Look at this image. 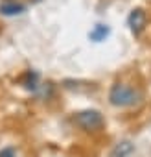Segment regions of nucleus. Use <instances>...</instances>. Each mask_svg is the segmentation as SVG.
<instances>
[{"mask_svg":"<svg viewBox=\"0 0 151 157\" xmlns=\"http://www.w3.org/2000/svg\"><path fill=\"white\" fill-rule=\"evenodd\" d=\"M31 4H39V2H42V0H30Z\"/></svg>","mask_w":151,"mask_h":157,"instance_id":"obj_9","label":"nucleus"},{"mask_svg":"<svg viewBox=\"0 0 151 157\" xmlns=\"http://www.w3.org/2000/svg\"><path fill=\"white\" fill-rule=\"evenodd\" d=\"M133 151V144L131 142H122V144H118L114 150H112V157H125V155H129Z\"/></svg>","mask_w":151,"mask_h":157,"instance_id":"obj_6","label":"nucleus"},{"mask_svg":"<svg viewBox=\"0 0 151 157\" xmlns=\"http://www.w3.org/2000/svg\"><path fill=\"white\" fill-rule=\"evenodd\" d=\"M37 80H39V76H37V72H26V76H24V87L26 89H31V91H35L37 89Z\"/></svg>","mask_w":151,"mask_h":157,"instance_id":"obj_7","label":"nucleus"},{"mask_svg":"<svg viewBox=\"0 0 151 157\" xmlns=\"http://www.w3.org/2000/svg\"><path fill=\"white\" fill-rule=\"evenodd\" d=\"M140 100H142V91L123 82L114 83L109 91V102L114 107H133Z\"/></svg>","mask_w":151,"mask_h":157,"instance_id":"obj_1","label":"nucleus"},{"mask_svg":"<svg viewBox=\"0 0 151 157\" xmlns=\"http://www.w3.org/2000/svg\"><path fill=\"white\" fill-rule=\"evenodd\" d=\"M74 124L83 131H98L103 128V117L96 109H85L74 115Z\"/></svg>","mask_w":151,"mask_h":157,"instance_id":"obj_2","label":"nucleus"},{"mask_svg":"<svg viewBox=\"0 0 151 157\" xmlns=\"http://www.w3.org/2000/svg\"><path fill=\"white\" fill-rule=\"evenodd\" d=\"M26 11V6L19 0H2L0 2V15L4 17H17Z\"/></svg>","mask_w":151,"mask_h":157,"instance_id":"obj_4","label":"nucleus"},{"mask_svg":"<svg viewBox=\"0 0 151 157\" xmlns=\"http://www.w3.org/2000/svg\"><path fill=\"white\" fill-rule=\"evenodd\" d=\"M0 157H15V150L13 148H4L0 151Z\"/></svg>","mask_w":151,"mask_h":157,"instance_id":"obj_8","label":"nucleus"},{"mask_svg":"<svg viewBox=\"0 0 151 157\" xmlns=\"http://www.w3.org/2000/svg\"><path fill=\"white\" fill-rule=\"evenodd\" d=\"M127 26H129L131 33L134 37H138L145 30V26H147V13H145V10H142V8L131 10V13L127 17Z\"/></svg>","mask_w":151,"mask_h":157,"instance_id":"obj_3","label":"nucleus"},{"mask_svg":"<svg viewBox=\"0 0 151 157\" xmlns=\"http://www.w3.org/2000/svg\"><path fill=\"white\" fill-rule=\"evenodd\" d=\"M109 35H111V28H109L107 24H96V26L90 30L89 39L94 41V43H101V41H105Z\"/></svg>","mask_w":151,"mask_h":157,"instance_id":"obj_5","label":"nucleus"}]
</instances>
